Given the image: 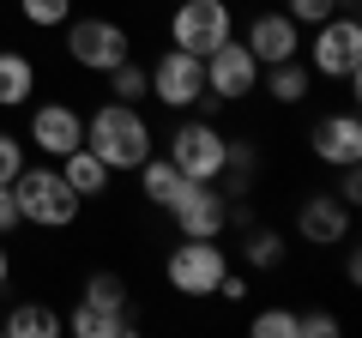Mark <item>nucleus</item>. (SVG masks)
Segmentation results:
<instances>
[{
  "label": "nucleus",
  "mask_w": 362,
  "mask_h": 338,
  "mask_svg": "<svg viewBox=\"0 0 362 338\" xmlns=\"http://www.w3.org/2000/svg\"><path fill=\"white\" fill-rule=\"evenodd\" d=\"M85 145L103 157L109 169H139L151 157V127L133 103H103L97 115L85 121Z\"/></svg>",
  "instance_id": "obj_1"
},
{
  "label": "nucleus",
  "mask_w": 362,
  "mask_h": 338,
  "mask_svg": "<svg viewBox=\"0 0 362 338\" xmlns=\"http://www.w3.org/2000/svg\"><path fill=\"white\" fill-rule=\"evenodd\" d=\"M13 199H18V218L37 223V230H66V223L78 218V206H85V199L66 187V175L49 169V163H25L18 169L13 175Z\"/></svg>",
  "instance_id": "obj_2"
},
{
  "label": "nucleus",
  "mask_w": 362,
  "mask_h": 338,
  "mask_svg": "<svg viewBox=\"0 0 362 338\" xmlns=\"http://www.w3.org/2000/svg\"><path fill=\"white\" fill-rule=\"evenodd\" d=\"M223 272H230V254L218 247V235H181L163 260L169 290H181V296H218Z\"/></svg>",
  "instance_id": "obj_3"
},
{
  "label": "nucleus",
  "mask_w": 362,
  "mask_h": 338,
  "mask_svg": "<svg viewBox=\"0 0 362 338\" xmlns=\"http://www.w3.org/2000/svg\"><path fill=\"white\" fill-rule=\"evenodd\" d=\"M223 151H230V139H223L211 121H181L175 139H169V163H175L187 182H218L223 175Z\"/></svg>",
  "instance_id": "obj_4"
},
{
  "label": "nucleus",
  "mask_w": 362,
  "mask_h": 338,
  "mask_svg": "<svg viewBox=\"0 0 362 338\" xmlns=\"http://www.w3.org/2000/svg\"><path fill=\"white\" fill-rule=\"evenodd\" d=\"M66 54H73L85 73H109L115 61H127L133 42L115 18H66Z\"/></svg>",
  "instance_id": "obj_5"
},
{
  "label": "nucleus",
  "mask_w": 362,
  "mask_h": 338,
  "mask_svg": "<svg viewBox=\"0 0 362 338\" xmlns=\"http://www.w3.org/2000/svg\"><path fill=\"white\" fill-rule=\"evenodd\" d=\"M314 73L320 78H350L356 85V66H362V25L350 13H332L326 25H314Z\"/></svg>",
  "instance_id": "obj_6"
},
{
  "label": "nucleus",
  "mask_w": 362,
  "mask_h": 338,
  "mask_svg": "<svg viewBox=\"0 0 362 338\" xmlns=\"http://www.w3.org/2000/svg\"><path fill=\"white\" fill-rule=\"evenodd\" d=\"M199 61H206V91L218 97V103H242L259 85V61L247 54V42H235V37H223L218 49L199 54Z\"/></svg>",
  "instance_id": "obj_7"
},
{
  "label": "nucleus",
  "mask_w": 362,
  "mask_h": 338,
  "mask_svg": "<svg viewBox=\"0 0 362 338\" xmlns=\"http://www.w3.org/2000/svg\"><path fill=\"white\" fill-rule=\"evenodd\" d=\"M169 37L187 54H211L230 37V6L223 0H175V18H169Z\"/></svg>",
  "instance_id": "obj_8"
},
{
  "label": "nucleus",
  "mask_w": 362,
  "mask_h": 338,
  "mask_svg": "<svg viewBox=\"0 0 362 338\" xmlns=\"http://www.w3.org/2000/svg\"><path fill=\"white\" fill-rule=\"evenodd\" d=\"M145 78H151V97H157V103H169V109H194L199 97H206V61L187 54V49L157 54V66Z\"/></svg>",
  "instance_id": "obj_9"
},
{
  "label": "nucleus",
  "mask_w": 362,
  "mask_h": 338,
  "mask_svg": "<svg viewBox=\"0 0 362 338\" xmlns=\"http://www.w3.org/2000/svg\"><path fill=\"white\" fill-rule=\"evenodd\" d=\"M163 211L181 223V235H223V223H230V194H218V182H181V194L169 199Z\"/></svg>",
  "instance_id": "obj_10"
},
{
  "label": "nucleus",
  "mask_w": 362,
  "mask_h": 338,
  "mask_svg": "<svg viewBox=\"0 0 362 338\" xmlns=\"http://www.w3.org/2000/svg\"><path fill=\"white\" fill-rule=\"evenodd\" d=\"M30 145H37L42 157H66L85 145V121H78V109L66 103H37V115H30Z\"/></svg>",
  "instance_id": "obj_11"
},
{
  "label": "nucleus",
  "mask_w": 362,
  "mask_h": 338,
  "mask_svg": "<svg viewBox=\"0 0 362 338\" xmlns=\"http://www.w3.org/2000/svg\"><path fill=\"white\" fill-rule=\"evenodd\" d=\"M247 54H254L259 66L302 54V25H296L290 13H259L254 25H247Z\"/></svg>",
  "instance_id": "obj_12"
},
{
  "label": "nucleus",
  "mask_w": 362,
  "mask_h": 338,
  "mask_svg": "<svg viewBox=\"0 0 362 338\" xmlns=\"http://www.w3.org/2000/svg\"><path fill=\"white\" fill-rule=\"evenodd\" d=\"M296 230H302V242L332 247V242H344V235H350V206L338 194H308V199H302V211H296Z\"/></svg>",
  "instance_id": "obj_13"
},
{
  "label": "nucleus",
  "mask_w": 362,
  "mask_h": 338,
  "mask_svg": "<svg viewBox=\"0 0 362 338\" xmlns=\"http://www.w3.org/2000/svg\"><path fill=\"white\" fill-rule=\"evenodd\" d=\"M314 157L320 163H356L362 157V121L356 115H326V121H314Z\"/></svg>",
  "instance_id": "obj_14"
},
{
  "label": "nucleus",
  "mask_w": 362,
  "mask_h": 338,
  "mask_svg": "<svg viewBox=\"0 0 362 338\" xmlns=\"http://www.w3.org/2000/svg\"><path fill=\"white\" fill-rule=\"evenodd\" d=\"M61 175H66V187H73L78 199H97V194L109 187V175H115V169H109L97 151H90V145H78V151H66V157H61Z\"/></svg>",
  "instance_id": "obj_15"
},
{
  "label": "nucleus",
  "mask_w": 362,
  "mask_h": 338,
  "mask_svg": "<svg viewBox=\"0 0 362 338\" xmlns=\"http://www.w3.org/2000/svg\"><path fill=\"white\" fill-rule=\"evenodd\" d=\"M30 97H37V66H30V54L0 49V109H18Z\"/></svg>",
  "instance_id": "obj_16"
},
{
  "label": "nucleus",
  "mask_w": 362,
  "mask_h": 338,
  "mask_svg": "<svg viewBox=\"0 0 362 338\" xmlns=\"http://www.w3.org/2000/svg\"><path fill=\"white\" fill-rule=\"evenodd\" d=\"M61 326H66V320L49 308V302H18V308L0 320V332H13V338H54Z\"/></svg>",
  "instance_id": "obj_17"
},
{
  "label": "nucleus",
  "mask_w": 362,
  "mask_h": 338,
  "mask_svg": "<svg viewBox=\"0 0 362 338\" xmlns=\"http://www.w3.org/2000/svg\"><path fill=\"white\" fill-rule=\"evenodd\" d=\"M66 326H73L78 338H127L133 326H139V314H103V308H90V302H78Z\"/></svg>",
  "instance_id": "obj_18"
},
{
  "label": "nucleus",
  "mask_w": 362,
  "mask_h": 338,
  "mask_svg": "<svg viewBox=\"0 0 362 338\" xmlns=\"http://www.w3.org/2000/svg\"><path fill=\"white\" fill-rule=\"evenodd\" d=\"M78 302H90V308H103V314H133V290H127L121 272H90Z\"/></svg>",
  "instance_id": "obj_19"
},
{
  "label": "nucleus",
  "mask_w": 362,
  "mask_h": 338,
  "mask_svg": "<svg viewBox=\"0 0 362 338\" xmlns=\"http://www.w3.org/2000/svg\"><path fill=\"white\" fill-rule=\"evenodd\" d=\"M181 182H187V175H181L169 157H145L139 163V194L151 199V206H169V199L181 194Z\"/></svg>",
  "instance_id": "obj_20"
},
{
  "label": "nucleus",
  "mask_w": 362,
  "mask_h": 338,
  "mask_svg": "<svg viewBox=\"0 0 362 338\" xmlns=\"http://www.w3.org/2000/svg\"><path fill=\"white\" fill-rule=\"evenodd\" d=\"M308 66L296 61V54H290V61H272L266 66V91H272V103H302V97H308Z\"/></svg>",
  "instance_id": "obj_21"
},
{
  "label": "nucleus",
  "mask_w": 362,
  "mask_h": 338,
  "mask_svg": "<svg viewBox=\"0 0 362 338\" xmlns=\"http://www.w3.org/2000/svg\"><path fill=\"white\" fill-rule=\"evenodd\" d=\"M109 91H115V103H139V97L151 91V78H145V66L127 54V61L109 66Z\"/></svg>",
  "instance_id": "obj_22"
},
{
  "label": "nucleus",
  "mask_w": 362,
  "mask_h": 338,
  "mask_svg": "<svg viewBox=\"0 0 362 338\" xmlns=\"http://www.w3.org/2000/svg\"><path fill=\"white\" fill-rule=\"evenodd\" d=\"M242 254H247V266H259V272H272V266L284 260V235H278V230H247Z\"/></svg>",
  "instance_id": "obj_23"
},
{
  "label": "nucleus",
  "mask_w": 362,
  "mask_h": 338,
  "mask_svg": "<svg viewBox=\"0 0 362 338\" xmlns=\"http://www.w3.org/2000/svg\"><path fill=\"white\" fill-rule=\"evenodd\" d=\"M18 13H25V25L54 30V25H66V18H73V0H18Z\"/></svg>",
  "instance_id": "obj_24"
},
{
  "label": "nucleus",
  "mask_w": 362,
  "mask_h": 338,
  "mask_svg": "<svg viewBox=\"0 0 362 338\" xmlns=\"http://www.w3.org/2000/svg\"><path fill=\"white\" fill-rule=\"evenodd\" d=\"M254 338H296V314H290V308L254 314Z\"/></svg>",
  "instance_id": "obj_25"
},
{
  "label": "nucleus",
  "mask_w": 362,
  "mask_h": 338,
  "mask_svg": "<svg viewBox=\"0 0 362 338\" xmlns=\"http://www.w3.org/2000/svg\"><path fill=\"white\" fill-rule=\"evenodd\" d=\"M338 13V0H290V18L296 25H326Z\"/></svg>",
  "instance_id": "obj_26"
},
{
  "label": "nucleus",
  "mask_w": 362,
  "mask_h": 338,
  "mask_svg": "<svg viewBox=\"0 0 362 338\" xmlns=\"http://www.w3.org/2000/svg\"><path fill=\"white\" fill-rule=\"evenodd\" d=\"M338 332V320L326 308H314V314H296V338H332Z\"/></svg>",
  "instance_id": "obj_27"
},
{
  "label": "nucleus",
  "mask_w": 362,
  "mask_h": 338,
  "mask_svg": "<svg viewBox=\"0 0 362 338\" xmlns=\"http://www.w3.org/2000/svg\"><path fill=\"white\" fill-rule=\"evenodd\" d=\"M18 169H25V145H18L13 133H0V182H13Z\"/></svg>",
  "instance_id": "obj_28"
},
{
  "label": "nucleus",
  "mask_w": 362,
  "mask_h": 338,
  "mask_svg": "<svg viewBox=\"0 0 362 338\" xmlns=\"http://www.w3.org/2000/svg\"><path fill=\"white\" fill-rule=\"evenodd\" d=\"M338 169H344V175H338V199L356 206V199H362V169H356V163H338Z\"/></svg>",
  "instance_id": "obj_29"
},
{
  "label": "nucleus",
  "mask_w": 362,
  "mask_h": 338,
  "mask_svg": "<svg viewBox=\"0 0 362 338\" xmlns=\"http://www.w3.org/2000/svg\"><path fill=\"white\" fill-rule=\"evenodd\" d=\"M18 223H25V218H18V199H13V182H0V235H6V230H18Z\"/></svg>",
  "instance_id": "obj_30"
},
{
  "label": "nucleus",
  "mask_w": 362,
  "mask_h": 338,
  "mask_svg": "<svg viewBox=\"0 0 362 338\" xmlns=\"http://www.w3.org/2000/svg\"><path fill=\"white\" fill-rule=\"evenodd\" d=\"M344 284H362V254H356V247L344 254Z\"/></svg>",
  "instance_id": "obj_31"
},
{
  "label": "nucleus",
  "mask_w": 362,
  "mask_h": 338,
  "mask_svg": "<svg viewBox=\"0 0 362 338\" xmlns=\"http://www.w3.org/2000/svg\"><path fill=\"white\" fill-rule=\"evenodd\" d=\"M218 296H230V302H242V296H247V284H242V278H230V272H223V284H218Z\"/></svg>",
  "instance_id": "obj_32"
},
{
  "label": "nucleus",
  "mask_w": 362,
  "mask_h": 338,
  "mask_svg": "<svg viewBox=\"0 0 362 338\" xmlns=\"http://www.w3.org/2000/svg\"><path fill=\"white\" fill-rule=\"evenodd\" d=\"M6 278H13V260H6V242H0V284H6Z\"/></svg>",
  "instance_id": "obj_33"
}]
</instances>
